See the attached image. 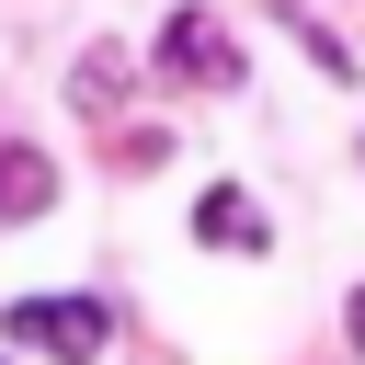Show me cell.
Listing matches in <instances>:
<instances>
[{
  "label": "cell",
  "instance_id": "6da1fadb",
  "mask_svg": "<svg viewBox=\"0 0 365 365\" xmlns=\"http://www.w3.org/2000/svg\"><path fill=\"white\" fill-rule=\"evenodd\" d=\"M11 342L57 354V365H91V354L114 342V319H103L91 297H23V308H11Z\"/></svg>",
  "mask_w": 365,
  "mask_h": 365
},
{
  "label": "cell",
  "instance_id": "7a4b0ae2",
  "mask_svg": "<svg viewBox=\"0 0 365 365\" xmlns=\"http://www.w3.org/2000/svg\"><path fill=\"white\" fill-rule=\"evenodd\" d=\"M160 68L194 80V91H240V46H228L205 11H171V23H160Z\"/></svg>",
  "mask_w": 365,
  "mask_h": 365
},
{
  "label": "cell",
  "instance_id": "3957f363",
  "mask_svg": "<svg viewBox=\"0 0 365 365\" xmlns=\"http://www.w3.org/2000/svg\"><path fill=\"white\" fill-rule=\"evenodd\" d=\"M46 205H57V160L46 148H0V228H23Z\"/></svg>",
  "mask_w": 365,
  "mask_h": 365
},
{
  "label": "cell",
  "instance_id": "277c9868",
  "mask_svg": "<svg viewBox=\"0 0 365 365\" xmlns=\"http://www.w3.org/2000/svg\"><path fill=\"white\" fill-rule=\"evenodd\" d=\"M194 228H205L217 251H262V240H274V228H262V205H240V194H205V205H194Z\"/></svg>",
  "mask_w": 365,
  "mask_h": 365
},
{
  "label": "cell",
  "instance_id": "5b68a950",
  "mask_svg": "<svg viewBox=\"0 0 365 365\" xmlns=\"http://www.w3.org/2000/svg\"><path fill=\"white\" fill-rule=\"evenodd\" d=\"M114 91H125V57H114V46H91V57H80V114H103Z\"/></svg>",
  "mask_w": 365,
  "mask_h": 365
},
{
  "label": "cell",
  "instance_id": "8992f818",
  "mask_svg": "<svg viewBox=\"0 0 365 365\" xmlns=\"http://www.w3.org/2000/svg\"><path fill=\"white\" fill-rule=\"evenodd\" d=\"M354 354H365V297H354Z\"/></svg>",
  "mask_w": 365,
  "mask_h": 365
}]
</instances>
